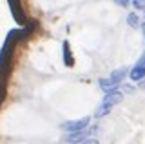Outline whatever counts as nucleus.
<instances>
[{
  "mask_svg": "<svg viewBox=\"0 0 145 144\" xmlns=\"http://www.w3.org/2000/svg\"><path fill=\"white\" fill-rule=\"evenodd\" d=\"M31 29H33V24L25 26V28H20V29H11L7 33L6 42L2 46V51H0V93L6 91V79H7L9 67H11V62H13L16 44L24 37H27L31 33Z\"/></svg>",
  "mask_w": 145,
  "mask_h": 144,
  "instance_id": "f257e3e1",
  "label": "nucleus"
},
{
  "mask_svg": "<svg viewBox=\"0 0 145 144\" xmlns=\"http://www.w3.org/2000/svg\"><path fill=\"white\" fill-rule=\"evenodd\" d=\"M96 128H85V129H80V131H74V133H69L63 142H69V144H74V142H98L96 139H93V133Z\"/></svg>",
  "mask_w": 145,
  "mask_h": 144,
  "instance_id": "f03ea898",
  "label": "nucleus"
},
{
  "mask_svg": "<svg viewBox=\"0 0 145 144\" xmlns=\"http://www.w3.org/2000/svg\"><path fill=\"white\" fill-rule=\"evenodd\" d=\"M89 122H91L89 117H82V119H78V120L63 122L62 128H63V131H67V133H74V131H80V129H85L89 126Z\"/></svg>",
  "mask_w": 145,
  "mask_h": 144,
  "instance_id": "7ed1b4c3",
  "label": "nucleus"
},
{
  "mask_svg": "<svg viewBox=\"0 0 145 144\" xmlns=\"http://www.w3.org/2000/svg\"><path fill=\"white\" fill-rule=\"evenodd\" d=\"M129 79L133 82H138V80H143L145 79V51L142 53L140 60L136 62V66L129 71Z\"/></svg>",
  "mask_w": 145,
  "mask_h": 144,
  "instance_id": "20e7f679",
  "label": "nucleus"
},
{
  "mask_svg": "<svg viewBox=\"0 0 145 144\" xmlns=\"http://www.w3.org/2000/svg\"><path fill=\"white\" fill-rule=\"evenodd\" d=\"M9 2V9H11V15L20 26L25 24V15L22 11V0H7Z\"/></svg>",
  "mask_w": 145,
  "mask_h": 144,
  "instance_id": "39448f33",
  "label": "nucleus"
},
{
  "mask_svg": "<svg viewBox=\"0 0 145 144\" xmlns=\"http://www.w3.org/2000/svg\"><path fill=\"white\" fill-rule=\"evenodd\" d=\"M121 98H123V93L120 91V89H109V91H105V97H103V102H107V104L111 106H116L121 102Z\"/></svg>",
  "mask_w": 145,
  "mask_h": 144,
  "instance_id": "423d86ee",
  "label": "nucleus"
},
{
  "mask_svg": "<svg viewBox=\"0 0 145 144\" xmlns=\"http://www.w3.org/2000/svg\"><path fill=\"white\" fill-rule=\"evenodd\" d=\"M62 55H63V64L67 67H72L74 66V58H72V53H71V46H69V40H63L62 44Z\"/></svg>",
  "mask_w": 145,
  "mask_h": 144,
  "instance_id": "0eeeda50",
  "label": "nucleus"
},
{
  "mask_svg": "<svg viewBox=\"0 0 145 144\" xmlns=\"http://www.w3.org/2000/svg\"><path fill=\"white\" fill-rule=\"evenodd\" d=\"M127 75H129V69H127V67H118V69H114V71L111 73V79L114 80L116 84H120L121 80L127 77Z\"/></svg>",
  "mask_w": 145,
  "mask_h": 144,
  "instance_id": "6e6552de",
  "label": "nucleus"
},
{
  "mask_svg": "<svg viewBox=\"0 0 145 144\" xmlns=\"http://www.w3.org/2000/svg\"><path fill=\"white\" fill-rule=\"evenodd\" d=\"M111 104H107V102H103L102 100V104H100L98 108H96V111H94V119H102V117H105L109 111H111Z\"/></svg>",
  "mask_w": 145,
  "mask_h": 144,
  "instance_id": "1a4fd4ad",
  "label": "nucleus"
},
{
  "mask_svg": "<svg viewBox=\"0 0 145 144\" xmlns=\"http://www.w3.org/2000/svg\"><path fill=\"white\" fill-rule=\"evenodd\" d=\"M118 86V84L114 82V80H112L111 77L109 79H100V88L103 89V91H109V89H114Z\"/></svg>",
  "mask_w": 145,
  "mask_h": 144,
  "instance_id": "9d476101",
  "label": "nucleus"
},
{
  "mask_svg": "<svg viewBox=\"0 0 145 144\" xmlns=\"http://www.w3.org/2000/svg\"><path fill=\"white\" fill-rule=\"evenodd\" d=\"M127 24L131 26V28H142V24H140V17L136 15V13L133 11V13H129V15H127Z\"/></svg>",
  "mask_w": 145,
  "mask_h": 144,
  "instance_id": "9b49d317",
  "label": "nucleus"
},
{
  "mask_svg": "<svg viewBox=\"0 0 145 144\" xmlns=\"http://www.w3.org/2000/svg\"><path fill=\"white\" fill-rule=\"evenodd\" d=\"M133 6L136 9H143L145 11V0H133Z\"/></svg>",
  "mask_w": 145,
  "mask_h": 144,
  "instance_id": "f8f14e48",
  "label": "nucleus"
},
{
  "mask_svg": "<svg viewBox=\"0 0 145 144\" xmlns=\"http://www.w3.org/2000/svg\"><path fill=\"white\" fill-rule=\"evenodd\" d=\"M114 4H116V6H120V7H129L131 0H114Z\"/></svg>",
  "mask_w": 145,
  "mask_h": 144,
  "instance_id": "ddd939ff",
  "label": "nucleus"
},
{
  "mask_svg": "<svg viewBox=\"0 0 145 144\" xmlns=\"http://www.w3.org/2000/svg\"><path fill=\"white\" fill-rule=\"evenodd\" d=\"M142 33H143V38H145V22L142 24Z\"/></svg>",
  "mask_w": 145,
  "mask_h": 144,
  "instance_id": "4468645a",
  "label": "nucleus"
},
{
  "mask_svg": "<svg viewBox=\"0 0 145 144\" xmlns=\"http://www.w3.org/2000/svg\"><path fill=\"white\" fill-rule=\"evenodd\" d=\"M2 100H4V93H0V104H2Z\"/></svg>",
  "mask_w": 145,
  "mask_h": 144,
  "instance_id": "2eb2a0df",
  "label": "nucleus"
}]
</instances>
